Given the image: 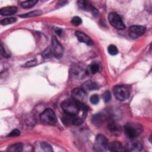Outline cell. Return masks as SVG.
I'll use <instances>...</instances> for the list:
<instances>
[{"label":"cell","instance_id":"d6986e66","mask_svg":"<svg viewBox=\"0 0 152 152\" xmlns=\"http://www.w3.org/2000/svg\"><path fill=\"white\" fill-rule=\"evenodd\" d=\"M23 150V144L17 142L11 145L8 148L7 150L9 151H21Z\"/></svg>","mask_w":152,"mask_h":152},{"label":"cell","instance_id":"8fae6325","mask_svg":"<svg viewBox=\"0 0 152 152\" xmlns=\"http://www.w3.org/2000/svg\"><path fill=\"white\" fill-rule=\"evenodd\" d=\"M72 98L82 102L87 97V94L86 90L83 88H75L71 93Z\"/></svg>","mask_w":152,"mask_h":152},{"label":"cell","instance_id":"ac0fdd59","mask_svg":"<svg viewBox=\"0 0 152 152\" xmlns=\"http://www.w3.org/2000/svg\"><path fill=\"white\" fill-rule=\"evenodd\" d=\"M83 88H84L85 90H95L99 88L98 85L96 83L92 81L91 80H88L86 81L83 85Z\"/></svg>","mask_w":152,"mask_h":152},{"label":"cell","instance_id":"6da1fadb","mask_svg":"<svg viewBox=\"0 0 152 152\" xmlns=\"http://www.w3.org/2000/svg\"><path fill=\"white\" fill-rule=\"evenodd\" d=\"M61 107L66 114L74 116H77L81 110L86 113L87 111L86 106L73 98L66 99L62 102Z\"/></svg>","mask_w":152,"mask_h":152},{"label":"cell","instance_id":"5b68a950","mask_svg":"<svg viewBox=\"0 0 152 152\" xmlns=\"http://www.w3.org/2000/svg\"><path fill=\"white\" fill-rule=\"evenodd\" d=\"M50 49L52 56H55L56 58H60L62 56L64 48L55 36H53L52 38Z\"/></svg>","mask_w":152,"mask_h":152},{"label":"cell","instance_id":"7c38bea8","mask_svg":"<svg viewBox=\"0 0 152 152\" xmlns=\"http://www.w3.org/2000/svg\"><path fill=\"white\" fill-rule=\"evenodd\" d=\"M124 148L125 151H139L142 149V145L139 141L132 139L126 144L125 147Z\"/></svg>","mask_w":152,"mask_h":152},{"label":"cell","instance_id":"277c9868","mask_svg":"<svg viewBox=\"0 0 152 152\" xmlns=\"http://www.w3.org/2000/svg\"><path fill=\"white\" fill-rule=\"evenodd\" d=\"M41 121L45 124L52 125L56 122V117L55 112L51 109H45L40 115Z\"/></svg>","mask_w":152,"mask_h":152},{"label":"cell","instance_id":"603a6c76","mask_svg":"<svg viewBox=\"0 0 152 152\" xmlns=\"http://www.w3.org/2000/svg\"><path fill=\"white\" fill-rule=\"evenodd\" d=\"M17 21L16 18L15 17H9V18H5L1 20V24L3 26L10 24L12 23H15Z\"/></svg>","mask_w":152,"mask_h":152},{"label":"cell","instance_id":"d6a6232c","mask_svg":"<svg viewBox=\"0 0 152 152\" xmlns=\"http://www.w3.org/2000/svg\"><path fill=\"white\" fill-rule=\"evenodd\" d=\"M55 32L56 33V34L60 36L62 34V30L61 28H56L55 29Z\"/></svg>","mask_w":152,"mask_h":152},{"label":"cell","instance_id":"484cf974","mask_svg":"<svg viewBox=\"0 0 152 152\" xmlns=\"http://www.w3.org/2000/svg\"><path fill=\"white\" fill-rule=\"evenodd\" d=\"M102 97H103V99L104 102H106V103L109 102L111 99V94H110V91H104L103 93Z\"/></svg>","mask_w":152,"mask_h":152},{"label":"cell","instance_id":"9c48e42d","mask_svg":"<svg viewBox=\"0 0 152 152\" xmlns=\"http://www.w3.org/2000/svg\"><path fill=\"white\" fill-rule=\"evenodd\" d=\"M145 27L142 26H132L128 29L129 36L132 39H136L145 32Z\"/></svg>","mask_w":152,"mask_h":152},{"label":"cell","instance_id":"52a82bcc","mask_svg":"<svg viewBox=\"0 0 152 152\" xmlns=\"http://www.w3.org/2000/svg\"><path fill=\"white\" fill-rule=\"evenodd\" d=\"M108 20L110 24L118 30H122L125 28V26L122 21L121 17L115 12H110L108 15Z\"/></svg>","mask_w":152,"mask_h":152},{"label":"cell","instance_id":"ba28073f","mask_svg":"<svg viewBox=\"0 0 152 152\" xmlns=\"http://www.w3.org/2000/svg\"><path fill=\"white\" fill-rule=\"evenodd\" d=\"M62 121L64 124L66 126H69L71 125H80L83 122V119L81 118L68 114H66L62 117Z\"/></svg>","mask_w":152,"mask_h":152},{"label":"cell","instance_id":"f546056e","mask_svg":"<svg viewBox=\"0 0 152 152\" xmlns=\"http://www.w3.org/2000/svg\"><path fill=\"white\" fill-rule=\"evenodd\" d=\"M20 134V131L17 129H13L12 131H11L9 133V134L8 135V137H15L19 136Z\"/></svg>","mask_w":152,"mask_h":152},{"label":"cell","instance_id":"9a60e30c","mask_svg":"<svg viewBox=\"0 0 152 152\" xmlns=\"http://www.w3.org/2000/svg\"><path fill=\"white\" fill-rule=\"evenodd\" d=\"M75 35L80 42L84 43L88 45H93V41L91 40V39L85 33L77 31L75 33Z\"/></svg>","mask_w":152,"mask_h":152},{"label":"cell","instance_id":"e0dca14e","mask_svg":"<svg viewBox=\"0 0 152 152\" xmlns=\"http://www.w3.org/2000/svg\"><path fill=\"white\" fill-rule=\"evenodd\" d=\"M17 8L14 6H8L2 8L0 10V14L2 15H11L15 14Z\"/></svg>","mask_w":152,"mask_h":152},{"label":"cell","instance_id":"1f68e13d","mask_svg":"<svg viewBox=\"0 0 152 152\" xmlns=\"http://www.w3.org/2000/svg\"><path fill=\"white\" fill-rule=\"evenodd\" d=\"M1 53L4 57H8L9 56V55L7 54L5 52V50L4 49V47L2 46V44H1Z\"/></svg>","mask_w":152,"mask_h":152},{"label":"cell","instance_id":"3957f363","mask_svg":"<svg viewBox=\"0 0 152 152\" xmlns=\"http://www.w3.org/2000/svg\"><path fill=\"white\" fill-rule=\"evenodd\" d=\"M115 97L119 101L126 100L130 94V91L128 87L124 85H117L113 88Z\"/></svg>","mask_w":152,"mask_h":152},{"label":"cell","instance_id":"83f0119b","mask_svg":"<svg viewBox=\"0 0 152 152\" xmlns=\"http://www.w3.org/2000/svg\"><path fill=\"white\" fill-rule=\"evenodd\" d=\"M90 102L93 104H96L99 101V97L97 94H93L90 98Z\"/></svg>","mask_w":152,"mask_h":152},{"label":"cell","instance_id":"4dcf8cb0","mask_svg":"<svg viewBox=\"0 0 152 152\" xmlns=\"http://www.w3.org/2000/svg\"><path fill=\"white\" fill-rule=\"evenodd\" d=\"M42 55L44 56V58H49L51 56H52V53L51 52L50 47L48 48L42 53Z\"/></svg>","mask_w":152,"mask_h":152},{"label":"cell","instance_id":"5bb4252c","mask_svg":"<svg viewBox=\"0 0 152 152\" xmlns=\"http://www.w3.org/2000/svg\"><path fill=\"white\" fill-rule=\"evenodd\" d=\"M101 69V64L99 61H94L90 64L86 69V74H94Z\"/></svg>","mask_w":152,"mask_h":152},{"label":"cell","instance_id":"44dd1931","mask_svg":"<svg viewBox=\"0 0 152 152\" xmlns=\"http://www.w3.org/2000/svg\"><path fill=\"white\" fill-rule=\"evenodd\" d=\"M104 120V116L99 113L94 115L93 118V122L96 125H100L102 124Z\"/></svg>","mask_w":152,"mask_h":152},{"label":"cell","instance_id":"d4e9b609","mask_svg":"<svg viewBox=\"0 0 152 152\" xmlns=\"http://www.w3.org/2000/svg\"><path fill=\"white\" fill-rule=\"evenodd\" d=\"M40 145H41L42 149L45 151H53L52 147L49 144H48L45 142H42Z\"/></svg>","mask_w":152,"mask_h":152},{"label":"cell","instance_id":"8992f818","mask_svg":"<svg viewBox=\"0 0 152 152\" xmlns=\"http://www.w3.org/2000/svg\"><path fill=\"white\" fill-rule=\"evenodd\" d=\"M108 141L107 138L101 134L97 135L93 146V148L96 151H104L108 148Z\"/></svg>","mask_w":152,"mask_h":152},{"label":"cell","instance_id":"cb8c5ba5","mask_svg":"<svg viewBox=\"0 0 152 152\" xmlns=\"http://www.w3.org/2000/svg\"><path fill=\"white\" fill-rule=\"evenodd\" d=\"M107 51L111 55H116L118 53V50L116 46L113 45H110L107 48Z\"/></svg>","mask_w":152,"mask_h":152},{"label":"cell","instance_id":"2e32d148","mask_svg":"<svg viewBox=\"0 0 152 152\" xmlns=\"http://www.w3.org/2000/svg\"><path fill=\"white\" fill-rule=\"evenodd\" d=\"M108 150L110 151H124L125 150V148L122 145L120 142L118 141H112L108 144Z\"/></svg>","mask_w":152,"mask_h":152},{"label":"cell","instance_id":"7402d4cb","mask_svg":"<svg viewBox=\"0 0 152 152\" xmlns=\"http://www.w3.org/2000/svg\"><path fill=\"white\" fill-rule=\"evenodd\" d=\"M38 2L37 0H30L23 2L21 4V6L24 8H30L34 6V5Z\"/></svg>","mask_w":152,"mask_h":152},{"label":"cell","instance_id":"7a4b0ae2","mask_svg":"<svg viewBox=\"0 0 152 152\" xmlns=\"http://www.w3.org/2000/svg\"><path fill=\"white\" fill-rule=\"evenodd\" d=\"M124 129L125 135L129 138L132 140L136 138L141 132L142 127L139 124L129 122L124 126Z\"/></svg>","mask_w":152,"mask_h":152},{"label":"cell","instance_id":"4fadbf2b","mask_svg":"<svg viewBox=\"0 0 152 152\" xmlns=\"http://www.w3.org/2000/svg\"><path fill=\"white\" fill-rule=\"evenodd\" d=\"M71 72L72 75L77 78H82L86 74V69L78 65L71 66Z\"/></svg>","mask_w":152,"mask_h":152},{"label":"cell","instance_id":"ffe728a7","mask_svg":"<svg viewBox=\"0 0 152 152\" xmlns=\"http://www.w3.org/2000/svg\"><path fill=\"white\" fill-rule=\"evenodd\" d=\"M42 14V11L40 10H36L33 11H31L26 14H23L20 15V17L21 18H28V17H35V16H38Z\"/></svg>","mask_w":152,"mask_h":152},{"label":"cell","instance_id":"30bf717a","mask_svg":"<svg viewBox=\"0 0 152 152\" xmlns=\"http://www.w3.org/2000/svg\"><path fill=\"white\" fill-rule=\"evenodd\" d=\"M78 5L80 9L87 11H91L94 16H96L98 14L97 10L87 1H79L78 2Z\"/></svg>","mask_w":152,"mask_h":152},{"label":"cell","instance_id":"f1b7e54d","mask_svg":"<svg viewBox=\"0 0 152 152\" xmlns=\"http://www.w3.org/2000/svg\"><path fill=\"white\" fill-rule=\"evenodd\" d=\"M36 64H37L36 61H35V60H31V61H27L26 63H25V64L23 65V67H24V68L31 67V66H35Z\"/></svg>","mask_w":152,"mask_h":152},{"label":"cell","instance_id":"4316f807","mask_svg":"<svg viewBox=\"0 0 152 152\" xmlns=\"http://www.w3.org/2000/svg\"><path fill=\"white\" fill-rule=\"evenodd\" d=\"M71 23L74 26H79L82 23V20L81 19V18H80L78 16H75L74 17L72 18V20H71Z\"/></svg>","mask_w":152,"mask_h":152}]
</instances>
